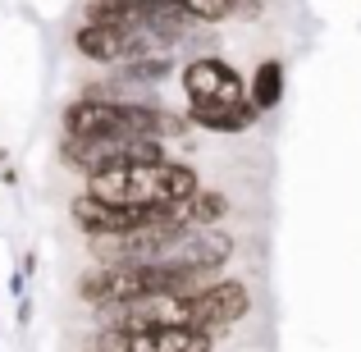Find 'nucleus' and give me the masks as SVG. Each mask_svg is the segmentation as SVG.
Listing matches in <instances>:
<instances>
[{
  "instance_id": "6",
  "label": "nucleus",
  "mask_w": 361,
  "mask_h": 352,
  "mask_svg": "<svg viewBox=\"0 0 361 352\" xmlns=\"http://www.w3.org/2000/svg\"><path fill=\"white\" fill-rule=\"evenodd\" d=\"M183 115L192 128H206V133H247L261 119V110L243 97V101H188Z\"/></svg>"
},
{
  "instance_id": "13",
  "label": "nucleus",
  "mask_w": 361,
  "mask_h": 352,
  "mask_svg": "<svg viewBox=\"0 0 361 352\" xmlns=\"http://www.w3.org/2000/svg\"><path fill=\"white\" fill-rule=\"evenodd\" d=\"M32 298H18V307H14V320H18V325H32Z\"/></svg>"
},
{
  "instance_id": "2",
  "label": "nucleus",
  "mask_w": 361,
  "mask_h": 352,
  "mask_svg": "<svg viewBox=\"0 0 361 352\" xmlns=\"http://www.w3.org/2000/svg\"><path fill=\"white\" fill-rule=\"evenodd\" d=\"M92 352H215V334L197 325L169 329H97Z\"/></svg>"
},
{
  "instance_id": "11",
  "label": "nucleus",
  "mask_w": 361,
  "mask_h": 352,
  "mask_svg": "<svg viewBox=\"0 0 361 352\" xmlns=\"http://www.w3.org/2000/svg\"><path fill=\"white\" fill-rule=\"evenodd\" d=\"M32 270H37V256L27 252L23 261H18V270L9 274V298H14V302H18V298H27V279H32Z\"/></svg>"
},
{
  "instance_id": "1",
  "label": "nucleus",
  "mask_w": 361,
  "mask_h": 352,
  "mask_svg": "<svg viewBox=\"0 0 361 352\" xmlns=\"http://www.w3.org/2000/svg\"><path fill=\"white\" fill-rule=\"evenodd\" d=\"M73 51L92 64H110V69H119L128 60H147V55H165L147 28H106V23H78L73 28Z\"/></svg>"
},
{
  "instance_id": "10",
  "label": "nucleus",
  "mask_w": 361,
  "mask_h": 352,
  "mask_svg": "<svg viewBox=\"0 0 361 352\" xmlns=\"http://www.w3.org/2000/svg\"><path fill=\"white\" fill-rule=\"evenodd\" d=\"M178 9H183V14H192L197 23H206V28L233 18V0H178Z\"/></svg>"
},
{
  "instance_id": "4",
  "label": "nucleus",
  "mask_w": 361,
  "mask_h": 352,
  "mask_svg": "<svg viewBox=\"0 0 361 352\" xmlns=\"http://www.w3.org/2000/svg\"><path fill=\"white\" fill-rule=\"evenodd\" d=\"M188 311H192V325L197 329L224 334V329H233L238 320H247V311H252V289H247L243 279L220 274L215 284H206L202 293L188 298Z\"/></svg>"
},
{
  "instance_id": "9",
  "label": "nucleus",
  "mask_w": 361,
  "mask_h": 352,
  "mask_svg": "<svg viewBox=\"0 0 361 352\" xmlns=\"http://www.w3.org/2000/svg\"><path fill=\"white\" fill-rule=\"evenodd\" d=\"M224 215H229V193H220V188H202L188 202V224L192 229H220Z\"/></svg>"
},
{
  "instance_id": "5",
  "label": "nucleus",
  "mask_w": 361,
  "mask_h": 352,
  "mask_svg": "<svg viewBox=\"0 0 361 352\" xmlns=\"http://www.w3.org/2000/svg\"><path fill=\"white\" fill-rule=\"evenodd\" d=\"M178 87H183L188 101H243L247 97L243 73L220 55H192L178 69Z\"/></svg>"
},
{
  "instance_id": "8",
  "label": "nucleus",
  "mask_w": 361,
  "mask_h": 352,
  "mask_svg": "<svg viewBox=\"0 0 361 352\" xmlns=\"http://www.w3.org/2000/svg\"><path fill=\"white\" fill-rule=\"evenodd\" d=\"M247 101L256 110H279L283 106V60H261L252 69V83H247Z\"/></svg>"
},
{
  "instance_id": "12",
  "label": "nucleus",
  "mask_w": 361,
  "mask_h": 352,
  "mask_svg": "<svg viewBox=\"0 0 361 352\" xmlns=\"http://www.w3.org/2000/svg\"><path fill=\"white\" fill-rule=\"evenodd\" d=\"M0 183H5V188H14V183H18V169L9 165V151H0Z\"/></svg>"
},
{
  "instance_id": "3",
  "label": "nucleus",
  "mask_w": 361,
  "mask_h": 352,
  "mask_svg": "<svg viewBox=\"0 0 361 352\" xmlns=\"http://www.w3.org/2000/svg\"><path fill=\"white\" fill-rule=\"evenodd\" d=\"M137 101H106V97H73L60 115L64 138H137L133 133Z\"/></svg>"
},
{
  "instance_id": "7",
  "label": "nucleus",
  "mask_w": 361,
  "mask_h": 352,
  "mask_svg": "<svg viewBox=\"0 0 361 352\" xmlns=\"http://www.w3.org/2000/svg\"><path fill=\"white\" fill-rule=\"evenodd\" d=\"M178 265H197V270H215L220 274L224 265L233 261V238L224 229H188L183 243L174 247Z\"/></svg>"
}]
</instances>
